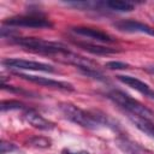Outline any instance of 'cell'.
Masks as SVG:
<instances>
[{"label": "cell", "mask_w": 154, "mask_h": 154, "mask_svg": "<svg viewBox=\"0 0 154 154\" xmlns=\"http://www.w3.org/2000/svg\"><path fill=\"white\" fill-rule=\"evenodd\" d=\"M52 57H55V59L60 63L75 65L79 70L81 69H94V70H96V67H97L95 61H93L91 59H88V58L82 57L79 54H76V53H72L67 49L61 51V52H59V53H57Z\"/></svg>", "instance_id": "8992f818"}, {"label": "cell", "mask_w": 154, "mask_h": 154, "mask_svg": "<svg viewBox=\"0 0 154 154\" xmlns=\"http://www.w3.org/2000/svg\"><path fill=\"white\" fill-rule=\"evenodd\" d=\"M116 144L125 154H147L137 143H135V142H132L125 137L116 138Z\"/></svg>", "instance_id": "4fadbf2b"}, {"label": "cell", "mask_w": 154, "mask_h": 154, "mask_svg": "<svg viewBox=\"0 0 154 154\" xmlns=\"http://www.w3.org/2000/svg\"><path fill=\"white\" fill-rule=\"evenodd\" d=\"M26 143L35 148H49L52 146V140L45 136H34L29 138Z\"/></svg>", "instance_id": "2e32d148"}, {"label": "cell", "mask_w": 154, "mask_h": 154, "mask_svg": "<svg viewBox=\"0 0 154 154\" xmlns=\"http://www.w3.org/2000/svg\"><path fill=\"white\" fill-rule=\"evenodd\" d=\"M107 96H108L109 100H112L119 107L124 108L126 111V113L135 114L137 117H142V118H146V119H149V120L154 119V112L152 109H149L143 103H141L140 101L135 100L134 97L129 96L124 91L112 90V91H109L107 94Z\"/></svg>", "instance_id": "6da1fadb"}, {"label": "cell", "mask_w": 154, "mask_h": 154, "mask_svg": "<svg viewBox=\"0 0 154 154\" xmlns=\"http://www.w3.org/2000/svg\"><path fill=\"white\" fill-rule=\"evenodd\" d=\"M23 117H24V119H25L31 126H34V128H36V129H38V130L49 131V130H52V129L55 128V125H54L53 122H51V120L43 118L40 113H37V112L34 111V109H30V108L28 109V108H26V109L24 111V113H23Z\"/></svg>", "instance_id": "9c48e42d"}, {"label": "cell", "mask_w": 154, "mask_h": 154, "mask_svg": "<svg viewBox=\"0 0 154 154\" xmlns=\"http://www.w3.org/2000/svg\"><path fill=\"white\" fill-rule=\"evenodd\" d=\"M105 6L108 7L112 11H117V12H130L135 8V5L130 1H119V0H111V1H106Z\"/></svg>", "instance_id": "9a60e30c"}, {"label": "cell", "mask_w": 154, "mask_h": 154, "mask_svg": "<svg viewBox=\"0 0 154 154\" xmlns=\"http://www.w3.org/2000/svg\"><path fill=\"white\" fill-rule=\"evenodd\" d=\"M78 47H81L82 49L93 53V54H97V55H105V54H112V53H118L117 49L114 48H109V47H105V46H100V45H94V43H85V42H75Z\"/></svg>", "instance_id": "5bb4252c"}, {"label": "cell", "mask_w": 154, "mask_h": 154, "mask_svg": "<svg viewBox=\"0 0 154 154\" xmlns=\"http://www.w3.org/2000/svg\"><path fill=\"white\" fill-rule=\"evenodd\" d=\"M13 42L24 47L28 51L46 55H54L61 51L67 49L66 46L60 42L46 41L43 38H37V37H16L13 38Z\"/></svg>", "instance_id": "7a4b0ae2"}, {"label": "cell", "mask_w": 154, "mask_h": 154, "mask_svg": "<svg viewBox=\"0 0 154 154\" xmlns=\"http://www.w3.org/2000/svg\"><path fill=\"white\" fill-rule=\"evenodd\" d=\"M16 75L18 77H20L22 79L29 81L31 83L46 87V88H52V89H59V90H73V85L71 83L67 82H63V81H55V79H51L47 77H41V76H34V75H26V73H20V72H16Z\"/></svg>", "instance_id": "52a82bcc"}, {"label": "cell", "mask_w": 154, "mask_h": 154, "mask_svg": "<svg viewBox=\"0 0 154 154\" xmlns=\"http://www.w3.org/2000/svg\"><path fill=\"white\" fill-rule=\"evenodd\" d=\"M59 109L66 119H69L70 122H72L77 125H81L87 129H97L100 126V124L95 120L91 112L83 111L72 103L61 102L59 105Z\"/></svg>", "instance_id": "3957f363"}, {"label": "cell", "mask_w": 154, "mask_h": 154, "mask_svg": "<svg viewBox=\"0 0 154 154\" xmlns=\"http://www.w3.org/2000/svg\"><path fill=\"white\" fill-rule=\"evenodd\" d=\"M1 64L5 67L12 69V70H31V71H42V72H54V67L49 64L25 60V59L8 58V59H4Z\"/></svg>", "instance_id": "5b68a950"}, {"label": "cell", "mask_w": 154, "mask_h": 154, "mask_svg": "<svg viewBox=\"0 0 154 154\" xmlns=\"http://www.w3.org/2000/svg\"><path fill=\"white\" fill-rule=\"evenodd\" d=\"M16 149H18V147L13 143H10L6 141H1V143H0V153L1 154H8Z\"/></svg>", "instance_id": "d6986e66"}, {"label": "cell", "mask_w": 154, "mask_h": 154, "mask_svg": "<svg viewBox=\"0 0 154 154\" xmlns=\"http://www.w3.org/2000/svg\"><path fill=\"white\" fill-rule=\"evenodd\" d=\"M113 26L123 32H141V34H147L150 36H154V28L137 22V20H132V19H125V20H118L116 23H113Z\"/></svg>", "instance_id": "ba28073f"}, {"label": "cell", "mask_w": 154, "mask_h": 154, "mask_svg": "<svg viewBox=\"0 0 154 154\" xmlns=\"http://www.w3.org/2000/svg\"><path fill=\"white\" fill-rule=\"evenodd\" d=\"M63 154H89L88 152L85 150H78V152H72L70 149H64L63 150Z\"/></svg>", "instance_id": "ffe728a7"}, {"label": "cell", "mask_w": 154, "mask_h": 154, "mask_svg": "<svg viewBox=\"0 0 154 154\" xmlns=\"http://www.w3.org/2000/svg\"><path fill=\"white\" fill-rule=\"evenodd\" d=\"M2 25L7 26H20V28H32V29H45L52 28L53 23L41 14H24L7 18L2 22Z\"/></svg>", "instance_id": "277c9868"}, {"label": "cell", "mask_w": 154, "mask_h": 154, "mask_svg": "<svg viewBox=\"0 0 154 154\" xmlns=\"http://www.w3.org/2000/svg\"><path fill=\"white\" fill-rule=\"evenodd\" d=\"M0 109L2 112L5 111H12V109H26L25 105L17 100H4L0 103Z\"/></svg>", "instance_id": "e0dca14e"}, {"label": "cell", "mask_w": 154, "mask_h": 154, "mask_svg": "<svg viewBox=\"0 0 154 154\" xmlns=\"http://www.w3.org/2000/svg\"><path fill=\"white\" fill-rule=\"evenodd\" d=\"M105 66L109 70H125L129 67V64L123 61H108L105 64Z\"/></svg>", "instance_id": "ac0fdd59"}, {"label": "cell", "mask_w": 154, "mask_h": 154, "mask_svg": "<svg viewBox=\"0 0 154 154\" xmlns=\"http://www.w3.org/2000/svg\"><path fill=\"white\" fill-rule=\"evenodd\" d=\"M128 118L140 131H142L147 136L154 138V123H153V120H149V119H146L142 117H137V116L130 114V113H128Z\"/></svg>", "instance_id": "7c38bea8"}, {"label": "cell", "mask_w": 154, "mask_h": 154, "mask_svg": "<svg viewBox=\"0 0 154 154\" xmlns=\"http://www.w3.org/2000/svg\"><path fill=\"white\" fill-rule=\"evenodd\" d=\"M72 31L79 36H84L99 42H113V37L111 35H108L107 32L100 30V29H95V28H89V26H75L72 28Z\"/></svg>", "instance_id": "30bf717a"}, {"label": "cell", "mask_w": 154, "mask_h": 154, "mask_svg": "<svg viewBox=\"0 0 154 154\" xmlns=\"http://www.w3.org/2000/svg\"><path fill=\"white\" fill-rule=\"evenodd\" d=\"M117 78L122 83L129 85L130 88H132V89L137 90L138 93H141V94H143V95H146V96H148V97L154 100V90L147 83L142 82L141 79H138L136 77H132V76H123V75L117 76Z\"/></svg>", "instance_id": "8fae6325"}]
</instances>
